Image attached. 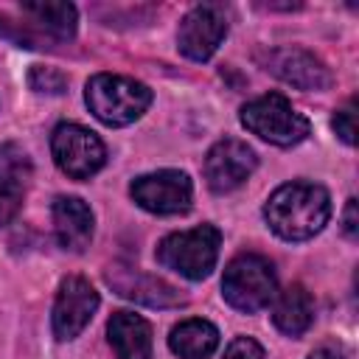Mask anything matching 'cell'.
<instances>
[{
    "instance_id": "6da1fadb",
    "label": "cell",
    "mask_w": 359,
    "mask_h": 359,
    "mask_svg": "<svg viewBox=\"0 0 359 359\" xmlns=\"http://www.w3.org/2000/svg\"><path fill=\"white\" fill-rule=\"evenodd\" d=\"M264 216L280 238L306 241L331 219V196L314 182H286L266 199Z\"/></svg>"
},
{
    "instance_id": "7a4b0ae2",
    "label": "cell",
    "mask_w": 359,
    "mask_h": 359,
    "mask_svg": "<svg viewBox=\"0 0 359 359\" xmlns=\"http://www.w3.org/2000/svg\"><path fill=\"white\" fill-rule=\"evenodd\" d=\"M84 101L90 112L107 123V126H126L137 121L149 104H151V90L143 81L115 76V73H98L87 81Z\"/></svg>"
},
{
    "instance_id": "3957f363",
    "label": "cell",
    "mask_w": 359,
    "mask_h": 359,
    "mask_svg": "<svg viewBox=\"0 0 359 359\" xmlns=\"http://www.w3.org/2000/svg\"><path fill=\"white\" fill-rule=\"evenodd\" d=\"M222 294L233 309L244 314H252L269 306L278 294V278H275L272 264L255 252L236 255L224 269Z\"/></svg>"
},
{
    "instance_id": "277c9868",
    "label": "cell",
    "mask_w": 359,
    "mask_h": 359,
    "mask_svg": "<svg viewBox=\"0 0 359 359\" xmlns=\"http://www.w3.org/2000/svg\"><path fill=\"white\" fill-rule=\"evenodd\" d=\"M219 244L222 233L213 224H199L194 230L165 236L157 247V261L188 280H202L216 266Z\"/></svg>"
},
{
    "instance_id": "5b68a950",
    "label": "cell",
    "mask_w": 359,
    "mask_h": 359,
    "mask_svg": "<svg viewBox=\"0 0 359 359\" xmlns=\"http://www.w3.org/2000/svg\"><path fill=\"white\" fill-rule=\"evenodd\" d=\"M241 123L252 135H258L275 146H294V143L306 140V135L311 129L309 118L300 115L280 93H266V95L244 104Z\"/></svg>"
},
{
    "instance_id": "8992f818",
    "label": "cell",
    "mask_w": 359,
    "mask_h": 359,
    "mask_svg": "<svg viewBox=\"0 0 359 359\" xmlns=\"http://www.w3.org/2000/svg\"><path fill=\"white\" fill-rule=\"evenodd\" d=\"M50 151L56 165L73 180H87L107 163L101 137L81 123H59L50 137Z\"/></svg>"
},
{
    "instance_id": "52a82bcc",
    "label": "cell",
    "mask_w": 359,
    "mask_h": 359,
    "mask_svg": "<svg viewBox=\"0 0 359 359\" xmlns=\"http://www.w3.org/2000/svg\"><path fill=\"white\" fill-rule=\"evenodd\" d=\"M132 199L157 216H174V213H185L191 208L194 199V188L188 174L174 171V168H163L154 174H143L132 182L129 188Z\"/></svg>"
},
{
    "instance_id": "ba28073f",
    "label": "cell",
    "mask_w": 359,
    "mask_h": 359,
    "mask_svg": "<svg viewBox=\"0 0 359 359\" xmlns=\"http://www.w3.org/2000/svg\"><path fill=\"white\" fill-rule=\"evenodd\" d=\"M224 34H227V17L222 6L202 3V6H194L182 17L180 31H177V45L182 56H188L191 62H205L216 53Z\"/></svg>"
},
{
    "instance_id": "9c48e42d",
    "label": "cell",
    "mask_w": 359,
    "mask_h": 359,
    "mask_svg": "<svg viewBox=\"0 0 359 359\" xmlns=\"http://www.w3.org/2000/svg\"><path fill=\"white\" fill-rule=\"evenodd\" d=\"M98 309V292L90 286V280L70 275L62 280L56 303H53V334L56 339H76L87 323L93 320Z\"/></svg>"
},
{
    "instance_id": "30bf717a",
    "label": "cell",
    "mask_w": 359,
    "mask_h": 359,
    "mask_svg": "<svg viewBox=\"0 0 359 359\" xmlns=\"http://www.w3.org/2000/svg\"><path fill=\"white\" fill-rule=\"evenodd\" d=\"M255 163H258L255 151L244 140L224 137V140L213 143L205 157V180H208L210 191L227 194V191L238 188L255 171Z\"/></svg>"
},
{
    "instance_id": "8fae6325",
    "label": "cell",
    "mask_w": 359,
    "mask_h": 359,
    "mask_svg": "<svg viewBox=\"0 0 359 359\" xmlns=\"http://www.w3.org/2000/svg\"><path fill=\"white\" fill-rule=\"evenodd\" d=\"M269 70L283 79L286 84L297 90H328L331 87V73L328 67L309 50L300 48H283L269 53Z\"/></svg>"
},
{
    "instance_id": "7c38bea8",
    "label": "cell",
    "mask_w": 359,
    "mask_h": 359,
    "mask_svg": "<svg viewBox=\"0 0 359 359\" xmlns=\"http://www.w3.org/2000/svg\"><path fill=\"white\" fill-rule=\"evenodd\" d=\"M53 230L65 250L81 252L93 238V213L79 196H59L53 202Z\"/></svg>"
},
{
    "instance_id": "4fadbf2b",
    "label": "cell",
    "mask_w": 359,
    "mask_h": 359,
    "mask_svg": "<svg viewBox=\"0 0 359 359\" xmlns=\"http://www.w3.org/2000/svg\"><path fill=\"white\" fill-rule=\"evenodd\" d=\"M107 280H109V286L118 289V294H123L135 303H143V306L165 309V306L182 303V294L171 283H165L160 278H151V275H140V272H132V269H118V272H109Z\"/></svg>"
},
{
    "instance_id": "5bb4252c",
    "label": "cell",
    "mask_w": 359,
    "mask_h": 359,
    "mask_svg": "<svg viewBox=\"0 0 359 359\" xmlns=\"http://www.w3.org/2000/svg\"><path fill=\"white\" fill-rule=\"evenodd\" d=\"M109 345L118 359H149L151 356V325L135 311H115L107 325Z\"/></svg>"
},
{
    "instance_id": "9a60e30c",
    "label": "cell",
    "mask_w": 359,
    "mask_h": 359,
    "mask_svg": "<svg viewBox=\"0 0 359 359\" xmlns=\"http://www.w3.org/2000/svg\"><path fill=\"white\" fill-rule=\"evenodd\" d=\"M272 323H275L278 331H283V334H289V337L306 334L309 325L314 323V300H311V294H309L300 283L283 289V292L275 297Z\"/></svg>"
},
{
    "instance_id": "2e32d148",
    "label": "cell",
    "mask_w": 359,
    "mask_h": 359,
    "mask_svg": "<svg viewBox=\"0 0 359 359\" xmlns=\"http://www.w3.org/2000/svg\"><path fill=\"white\" fill-rule=\"evenodd\" d=\"M168 345L180 359H208L219 348V331L213 323L194 317L171 331Z\"/></svg>"
},
{
    "instance_id": "e0dca14e",
    "label": "cell",
    "mask_w": 359,
    "mask_h": 359,
    "mask_svg": "<svg viewBox=\"0 0 359 359\" xmlns=\"http://www.w3.org/2000/svg\"><path fill=\"white\" fill-rule=\"evenodd\" d=\"M22 14H28L53 39H70L76 34L79 17H76V6L73 3H59V0L22 3Z\"/></svg>"
},
{
    "instance_id": "ac0fdd59",
    "label": "cell",
    "mask_w": 359,
    "mask_h": 359,
    "mask_svg": "<svg viewBox=\"0 0 359 359\" xmlns=\"http://www.w3.org/2000/svg\"><path fill=\"white\" fill-rule=\"evenodd\" d=\"M22 194H25V177H0V227L17 216L22 205Z\"/></svg>"
},
{
    "instance_id": "d6986e66",
    "label": "cell",
    "mask_w": 359,
    "mask_h": 359,
    "mask_svg": "<svg viewBox=\"0 0 359 359\" xmlns=\"http://www.w3.org/2000/svg\"><path fill=\"white\" fill-rule=\"evenodd\" d=\"M28 174H31V163H28L25 151L11 143L0 146V177H25L28 180Z\"/></svg>"
},
{
    "instance_id": "ffe728a7",
    "label": "cell",
    "mask_w": 359,
    "mask_h": 359,
    "mask_svg": "<svg viewBox=\"0 0 359 359\" xmlns=\"http://www.w3.org/2000/svg\"><path fill=\"white\" fill-rule=\"evenodd\" d=\"M334 132H337L348 146L356 143V101H353V98L334 115Z\"/></svg>"
},
{
    "instance_id": "44dd1931",
    "label": "cell",
    "mask_w": 359,
    "mask_h": 359,
    "mask_svg": "<svg viewBox=\"0 0 359 359\" xmlns=\"http://www.w3.org/2000/svg\"><path fill=\"white\" fill-rule=\"evenodd\" d=\"M28 81L39 93H62L65 90V76L59 70H53V67H34Z\"/></svg>"
},
{
    "instance_id": "7402d4cb",
    "label": "cell",
    "mask_w": 359,
    "mask_h": 359,
    "mask_svg": "<svg viewBox=\"0 0 359 359\" xmlns=\"http://www.w3.org/2000/svg\"><path fill=\"white\" fill-rule=\"evenodd\" d=\"M224 359H266V356H264V348H261L255 339L238 337V339H233V342L227 345Z\"/></svg>"
},
{
    "instance_id": "603a6c76",
    "label": "cell",
    "mask_w": 359,
    "mask_h": 359,
    "mask_svg": "<svg viewBox=\"0 0 359 359\" xmlns=\"http://www.w3.org/2000/svg\"><path fill=\"white\" fill-rule=\"evenodd\" d=\"M342 230H345V236H348V238H356V236H359V222H356V199H348V205H345Z\"/></svg>"
},
{
    "instance_id": "cb8c5ba5",
    "label": "cell",
    "mask_w": 359,
    "mask_h": 359,
    "mask_svg": "<svg viewBox=\"0 0 359 359\" xmlns=\"http://www.w3.org/2000/svg\"><path fill=\"white\" fill-rule=\"evenodd\" d=\"M309 359H342V353L337 351V348H317V351H311L309 353Z\"/></svg>"
}]
</instances>
